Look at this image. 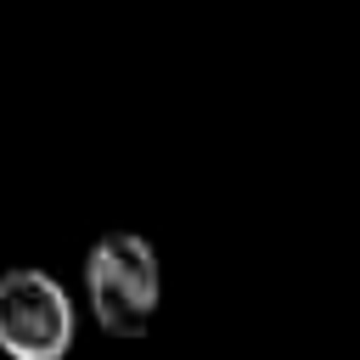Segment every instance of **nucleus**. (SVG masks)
<instances>
[{
    "label": "nucleus",
    "mask_w": 360,
    "mask_h": 360,
    "mask_svg": "<svg viewBox=\"0 0 360 360\" xmlns=\"http://www.w3.org/2000/svg\"><path fill=\"white\" fill-rule=\"evenodd\" d=\"M73 349V298L45 270L0 276V354L6 360H62Z\"/></svg>",
    "instance_id": "2"
},
{
    "label": "nucleus",
    "mask_w": 360,
    "mask_h": 360,
    "mask_svg": "<svg viewBox=\"0 0 360 360\" xmlns=\"http://www.w3.org/2000/svg\"><path fill=\"white\" fill-rule=\"evenodd\" d=\"M84 287H90V315L107 338H146L158 315V253L135 231H107L84 253Z\"/></svg>",
    "instance_id": "1"
}]
</instances>
